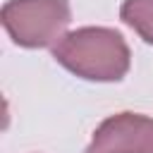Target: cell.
Masks as SVG:
<instances>
[{"mask_svg": "<svg viewBox=\"0 0 153 153\" xmlns=\"http://www.w3.org/2000/svg\"><path fill=\"white\" fill-rule=\"evenodd\" d=\"M86 153H153V120L139 112H117L100 122Z\"/></svg>", "mask_w": 153, "mask_h": 153, "instance_id": "cell-3", "label": "cell"}, {"mask_svg": "<svg viewBox=\"0 0 153 153\" xmlns=\"http://www.w3.org/2000/svg\"><path fill=\"white\" fill-rule=\"evenodd\" d=\"M53 57L86 81H120L131 62L122 33L108 26H81L65 33L53 45Z\"/></svg>", "mask_w": 153, "mask_h": 153, "instance_id": "cell-1", "label": "cell"}, {"mask_svg": "<svg viewBox=\"0 0 153 153\" xmlns=\"http://www.w3.org/2000/svg\"><path fill=\"white\" fill-rule=\"evenodd\" d=\"M120 19L153 45V0H124L120 7Z\"/></svg>", "mask_w": 153, "mask_h": 153, "instance_id": "cell-4", "label": "cell"}, {"mask_svg": "<svg viewBox=\"0 0 153 153\" xmlns=\"http://www.w3.org/2000/svg\"><path fill=\"white\" fill-rule=\"evenodd\" d=\"M0 17L17 45L45 48L65 36L72 10L67 0H7Z\"/></svg>", "mask_w": 153, "mask_h": 153, "instance_id": "cell-2", "label": "cell"}]
</instances>
